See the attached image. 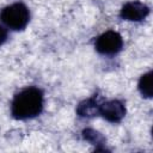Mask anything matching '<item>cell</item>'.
I'll use <instances>...</instances> for the list:
<instances>
[{
    "mask_svg": "<svg viewBox=\"0 0 153 153\" xmlns=\"http://www.w3.org/2000/svg\"><path fill=\"white\" fill-rule=\"evenodd\" d=\"M43 109V92L37 87H27L20 91L12 100L11 112L17 120L36 117Z\"/></svg>",
    "mask_w": 153,
    "mask_h": 153,
    "instance_id": "6da1fadb",
    "label": "cell"
},
{
    "mask_svg": "<svg viewBox=\"0 0 153 153\" xmlns=\"http://www.w3.org/2000/svg\"><path fill=\"white\" fill-rule=\"evenodd\" d=\"M0 19L7 27L18 31L23 30L27 25L30 20V12L24 4L16 2L10 6H6L1 11Z\"/></svg>",
    "mask_w": 153,
    "mask_h": 153,
    "instance_id": "7a4b0ae2",
    "label": "cell"
},
{
    "mask_svg": "<svg viewBox=\"0 0 153 153\" xmlns=\"http://www.w3.org/2000/svg\"><path fill=\"white\" fill-rule=\"evenodd\" d=\"M96 50L99 54L103 55H115L118 51H121L123 47V39L122 36L114 30H109L104 33H102L96 39Z\"/></svg>",
    "mask_w": 153,
    "mask_h": 153,
    "instance_id": "3957f363",
    "label": "cell"
},
{
    "mask_svg": "<svg viewBox=\"0 0 153 153\" xmlns=\"http://www.w3.org/2000/svg\"><path fill=\"white\" fill-rule=\"evenodd\" d=\"M99 114L111 123H118L126 116V108L117 99L104 102L99 105Z\"/></svg>",
    "mask_w": 153,
    "mask_h": 153,
    "instance_id": "277c9868",
    "label": "cell"
},
{
    "mask_svg": "<svg viewBox=\"0 0 153 153\" xmlns=\"http://www.w3.org/2000/svg\"><path fill=\"white\" fill-rule=\"evenodd\" d=\"M149 14V7L141 1H129L121 8L120 16L122 19L140 22Z\"/></svg>",
    "mask_w": 153,
    "mask_h": 153,
    "instance_id": "5b68a950",
    "label": "cell"
},
{
    "mask_svg": "<svg viewBox=\"0 0 153 153\" xmlns=\"http://www.w3.org/2000/svg\"><path fill=\"white\" fill-rule=\"evenodd\" d=\"M99 105L100 104L98 102V98L94 94L93 97L79 103V105L76 106V114L80 117H93L99 114Z\"/></svg>",
    "mask_w": 153,
    "mask_h": 153,
    "instance_id": "8992f818",
    "label": "cell"
},
{
    "mask_svg": "<svg viewBox=\"0 0 153 153\" xmlns=\"http://www.w3.org/2000/svg\"><path fill=\"white\" fill-rule=\"evenodd\" d=\"M82 137L96 146V151H108L105 148V137L97 130L92 128H86L82 130Z\"/></svg>",
    "mask_w": 153,
    "mask_h": 153,
    "instance_id": "52a82bcc",
    "label": "cell"
},
{
    "mask_svg": "<svg viewBox=\"0 0 153 153\" xmlns=\"http://www.w3.org/2000/svg\"><path fill=\"white\" fill-rule=\"evenodd\" d=\"M139 91L145 98H152V72H147L141 75L139 80Z\"/></svg>",
    "mask_w": 153,
    "mask_h": 153,
    "instance_id": "ba28073f",
    "label": "cell"
},
{
    "mask_svg": "<svg viewBox=\"0 0 153 153\" xmlns=\"http://www.w3.org/2000/svg\"><path fill=\"white\" fill-rule=\"evenodd\" d=\"M6 38H7V31L2 26H0V45L4 44V42L6 41Z\"/></svg>",
    "mask_w": 153,
    "mask_h": 153,
    "instance_id": "9c48e42d",
    "label": "cell"
}]
</instances>
